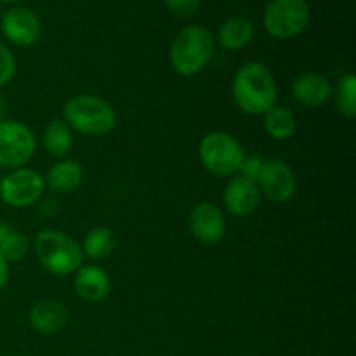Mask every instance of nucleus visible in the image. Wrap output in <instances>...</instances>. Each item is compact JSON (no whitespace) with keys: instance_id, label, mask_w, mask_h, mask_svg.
Returning a JSON list of instances; mask_svg holds the SVG:
<instances>
[{"instance_id":"1","label":"nucleus","mask_w":356,"mask_h":356,"mask_svg":"<svg viewBox=\"0 0 356 356\" xmlns=\"http://www.w3.org/2000/svg\"><path fill=\"white\" fill-rule=\"evenodd\" d=\"M232 94L236 106L247 115H264L277 103V82L266 65L245 63L235 73Z\"/></svg>"},{"instance_id":"2","label":"nucleus","mask_w":356,"mask_h":356,"mask_svg":"<svg viewBox=\"0 0 356 356\" xmlns=\"http://www.w3.org/2000/svg\"><path fill=\"white\" fill-rule=\"evenodd\" d=\"M216 40L211 31L198 24L183 28L174 37L169 49L170 66L181 76L200 73L214 56Z\"/></svg>"},{"instance_id":"3","label":"nucleus","mask_w":356,"mask_h":356,"mask_svg":"<svg viewBox=\"0 0 356 356\" xmlns=\"http://www.w3.org/2000/svg\"><path fill=\"white\" fill-rule=\"evenodd\" d=\"M63 117L72 131L86 136H104L117 125L113 106L94 94H79L66 101Z\"/></svg>"},{"instance_id":"4","label":"nucleus","mask_w":356,"mask_h":356,"mask_svg":"<svg viewBox=\"0 0 356 356\" xmlns=\"http://www.w3.org/2000/svg\"><path fill=\"white\" fill-rule=\"evenodd\" d=\"M35 254L42 266L56 277L73 275L83 259L79 242L59 229H42L35 238Z\"/></svg>"},{"instance_id":"5","label":"nucleus","mask_w":356,"mask_h":356,"mask_svg":"<svg viewBox=\"0 0 356 356\" xmlns=\"http://www.w3.org/2000/svg\"><path fill=\"white\" fill-rule=\"evenodd\" d=\"M198 159L204 169L214 176L233 177L240 172L245 152L235 136L225 131H214L202 138Z\"/></svg>"},{"instance_id":"6","label":"nucleus","mask_w":356,"mask_h":356,"mask_svg":"<svg viewBox=\"0 0 356 356\" xmlns=\"http://www.w3.org/2000/svg\"><path fill=\"white\" fill-rule=\"evenodd\" d=\"M309 7L306 0H271L264 10L263 24L270 37L289 40L306 30Z\"/></svg>"},{"instance_id":"7","label":"nucleus","mask_w":356,"mask_h":356,"mask_svg":"<svg viewBox=\"0 0 356 356\" xmlns=\"http://www.w3.org/2000/svg\"><path fill=\"white\" fill-rule=\"evenodd\" d=\"M35 136L17 120L0 122V167L19 169L31 160L35 153Z\"/></svg>"},{"instance_id":"8","label":"nucleus","mask_w":356,"mask_h":356,"mask_svg":"<svg viewBox=\"0 0 356 356\" xmlns=\"http://www.w3.org/2000/svg\"><path fill=\"white\" fill-rule=\"evenodd\" d=\"M45 181L37 170L19 167L10 170L0 181V198L10 207H30L44 193Z\"/></svg>"},{"instance_id":"9","label":"nucleus","mask_w":356,"mask_h":356,"mask_svg":"<svg viewBox=\"0 0 356 356\" xmlns=\"http://www.w3.org/2000/svg\"><path fill=\"white\" fill-rule=\"evenodd\" d=\"M256 183L261 193L277 204H284L294 197L296 176L292 167L285 160H264Z\"/></svg>"},{"instance_id":"10","label":"nucleus","mask_w":356,"mask_h":356,"mask_svg":"<svg viewBox=\"0 0 356 356\" xmlns=\"http://www.w3.org/2000/svg\"><path fill=\"white\" fill-rule=\"evenodd\" d=\"M2 33L10 44L19 47H30L35 45L40 38L42 24L37 14L26 7H10L2 17H0Z\"/></svg>"},{"instance_id":"11","label":"nucleus","mask_w":356,"mask_h":356,"mask_svg":"<svg viewBox=\"0 0 356 356\" xmlns=\"http://www.w3.org/2000/svg\"><path fill=\"white\" fill-rule=\"evenodd\" d=\"M188 226L195 238L205 245L221 242L226 233L225 214L218 205L211 202H200L191 209L188 216Z\"/></svg>"},{"instance_id":"12","label":"nucleus","mask_w":356,"mask_h":356,"mask_svg":"<svg viewBox=\"0 0 356 356\" xmlns=\"http://www.w3.org/2000/svg\"><path fill=\"white\" fill-rule=\"evenodd\" d=\"M222 200H225V207L228 209L229 214L236 216V218H245V216L252 214L259 205V186L256 181L249 179L242 174H236L226 184Z\"/></svg>"},{"instance_id":"13","label":"nucleus","mask_w":356,"mask_h":356,"mask_svg":"<svg viewBox=\"0 0 356 356\" xmlns=\"http://www.w3.org/2000/svg\"><path fill=\"white\" fill-rule=\"evenodd\" d=\"M73 287H75L76 296L90 305L104 301L110 296L111 280L110 275L99 266H80L75 271L73 278Z\"/></svg>"},{"instance_id":"14","label":"nucleus","mask_w":356,"mask_h":356,"mask_svg":"<svg viewBox=\"0 0 356 356\" xmlns=\"http://www.w3.org/2000/svg\"><path fill=\"white\" fill-rule=\"evenodd\" d=\"M292 96L306 108H320L332 96V86L322 73L306 72L292 82Z\"/></svg>"},{"instance_id":"15","label":"nucleus","mask_w":356,"mask_h":356,"mask_svg":"<svg viewBox=\"0 0 356 356\" xmlns=\"http://www.w3.org/2000/svg\"><path fill=\"white\" fill-rule=\"evenodd\" d=\"M68 322V309L54 299L37 302L30 312L31 329L40 334H56Z\"/></svg>"},{"instance_id":"16","label":"nucleus","mask_w":356,"mask_h":356,"mask_svg":"<svg viewBox=\"0 0 356 356\" xmlns=\"http://www.w3.org/2000/svg\"><path fill=\"white\" fill-rule=\"evenodd\" d=\"M44 181L54 193L70 195L82 184L83 169L75 160H61L51 167Z\"/></svg>"},{"instance_id":"17","label":"nucleus","mask_w":356,"mask_h":356,"mask_svg":"<svg viewBox=\"0 0 356 356\" xmlns=\"http://www.w3.org/2000/svg\"><path fill=\"white\" fill-rule=\"evenodd\" d=\"M254 38L252 21L243 16H233L219 28V44L228 51H240Z\"/></svg>"},{"instance_id":"18","label":"nucleus","mask_w":356,"mask_h":356,"mask_svg":"<svg viewBox=\"0 0 356 356\" xmlns=\"http://www.w3.org/2000/svg\"><path fill=\"white\" fill-rule=\"evenodd\" d=\"M263 125L266 134L277 141H287L298 131V122H296L294 113L285 106H278V104H275L263 115Z\"/></svg>"},{"instance_id":"19","label":"nucleus","mask_w":356,"mask_h":356,"mask_svg":"<svg viewBox=\"0 0 356 356\" xmlns=\"http://www.w3.org/2000/svg\"><path fill=\"white\" fill-rule=\"evenodd\" d=\"M80 247H82V252L90 259H106L117 247V236H115L113 229L106 228V226H97L87 233Z\"/></svg>"},{"instance_id":"20","label":"nucleus","mask_w":356,"mask_h":356,"mask_svg":"<svg viewBox=\"0 0 356 356\" xmlns=\"http://www.w3.org/2000/svg\"><path fill=\"white\" fill-rule=\"evenodd\" d=\"M45 152L52 156H65L73 148V132L65 120L49 122L44 131Z\"/></svg>"},{"instance_id":"21","label":"nucleus","mask_w":356,"mask_h":356,"mask_svg":"<svg viewBox=\"0 0 356 356\" xmlns=\"http://www.w3.org/2000/svg\"><path fill=\"white\" fill-rule=\"evenodd\" d=\"M28 249L30 243L24 233L6 222H0V256L7 263H19L28 254Z\"/></svg>"},{"instance_id":"22","label":"nucleus","mask_w":356,"mask_h":356,"mask_svg":"<svg viewBox=\"0 0 356 356\" xmlns=\"http://www.w3.org/2000/svg\"><path fill=\"white\" fill-rule=\"evenodd\" d=\"M336 104L341 115L346 118L356 117V76L353 73H346L337 82Z\"/></svg>"},{"instance_id":"23","label":"nucleus","mask_w":356,"mask_h":356,"mask_svg":"<svg viewBox=\"0 0 356 356\" xmlns=\"http://www.w3.org/2000/svg\"><path fill=\"white\" fill-rule=\"evenodd\" d=\"M16 73V59L6 44L0 42V87L9 83Z\"/></svg>"},{"instance_id":"24","label":"nucleus","mask_w":356,"mask_h":356,"mask_svg":"<svg viewBox=\"0 0 356 356\" xmlns=\"http://www.w3.org/2000/svg\"><path fill=\"white\" fill-rule=\"evenodd\" d=\"M167 9L177 17H190L200 9V0H163Z\"/></svg>"},{"instance_id":"25","label":"nucleus","mask_w":356,"mask_h":356,"mask_svg":"<svg viewBox=\"0 0 356 356\" xmlns=\"http://www.w3.org/2000/svg\"><path fill=\"white\" fill-rule=\"evenodd\" d=\"M263 163H264V159H261V156H257V155L245 156V159H243V162H242V167H240L238 174H242V176L249 177V179H252V181H256L257 176H259Z\"/></svg>"},{"instance_id":"26","label":"nucleus","mask_w":356,"mask_h":356,"mask_svg":"<svg viewBox=\"0 0 356 356\" xmlns=\"http://www.w3.org/2000/svg\"><path fill=\"white\" fill-rule=\"evenodd\" d=\"M7 280H9V263L0 256V291L6 287Z\"/></svg>"},{"instance_id":"27","label":"nucleus","mask_w":356,"mask_h":356,"mask_svg":"<svg viewBox=\"0 0 356 356\" xmlns=\"http://www.w3.org/2000/svg\"><path fill=\"white\" fill-rule=\"evenodd\" d=\"M3 111H6V103H3V97L0 94V122L3 120Z\"/></svg>"},{"instance_id":"28","label":"nucleus","mask_w":356,"mask_h":356,"mask_svg":"<svg viewBox=\"0 0 356 356\" xmlns=\"http://www.w3.org/2000/svg\"><path fill=\"white\" fill-rule=\"evenodd\" d=\"M2 2H6V3H19V2H23V0H2Z\"/></svg>"}]
</instances>
